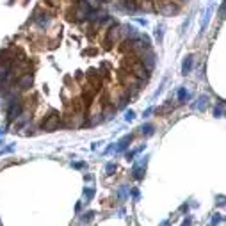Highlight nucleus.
<instances>
[{
    "label": "nucleus",
    "instance_id": "1",
    "mask_svg": "<svg viewBox=\"0 0 226 226\" xmlns=\"http://www.w3.org/2000/svg\"><path fill=\"white\" fill-rule=\"evenodd\" d=\"M59 125H61V116H59L57 112H52V114H50V116L43 121L41 127H43L45 132H54V130H57Z\"/></svg>",
    "mask_w": 226,
    "mask_h": 226
},
{
    "label": "nucleus",
    "instance_id": "2",
    "mask_svg": "<svg viewBox=\"0 0 226 226\" xmlns=\"http://www.w3.org/2000/svg\"><path fill=\"white\" fill-rule=\"evenodd\" d=\"M118 77H119V80H121V84L125 86V87H137L139 78L135 77V75H132L130 71H125V70H121Z\"/></svg>",
    "mask_w": 226,
    "mask_h": 226
},
{
    "label": "nucleus",
    "instance_id": "3",
    "mask_svg": "<svg viewBox=\"0 0 226 226\" xmlns=\"http://www.w3.org/2000/svg\"><path fill=\"white\" fill-rule=\"evenodd\" d=\"M22 109H23V103L22 102H13L9 110H7V119L13 121V119H16V118L22 116Z\"/></svg>",
    "mask_w": 226,
    "mask_h": 226
},
{
    "label": "nucleus",
    "instance_id": "4",
    "mask_svg": "<svg viewBox=\"0 0 226 226\" xmlns=\"http://www.w3.org/2000/svg\"><path fill=\"white\" fill-rule=\"evenodd\" d=\"M96 93H98V87L96 86H93V84H86L84 86V103H91L93 102V98L96 96Z\"/></svg>",
    "mask_w": 226,
    "mask_h": 226
},
{
    "label": "nucleus",
    "instance_id": "5",
    "mask_svg": "<svg viewBox=\"0 0 226 226\" xmlns=\"http://www.w3.org/2000/svg\"><path fill=\"white\" fill-rule=\"evenodd\" d=\"M32 75L30 73H25V75H22V77H18V87L20 89H29L30 86H32Z\"/></svg>",
    "mask_w": 226,
    "mask_h": 226
},
{
    "label": "nucleus",
    "instance_id": "6",
    "mask_svg": "<svg viewBox=\"0 0 226 226\" xmlns=\"http://www.w3.org/2000/svg\"><path fill=\"white\" fill-rule=\"evenodd\" d=\"M118 36H119V27H116V25H114V27L109 30L107 38H105V48H110V46H112V43H114V39H116Z\"/></svg>",
    "mask_w": 226,
    "mask_h": 226
},
{
    "label": "nucleus",
    "instance_id": "7",
    "mask_svg": "<svg viewBox=\"0 0 226 226\" xmlns=\"http://www.w3.org/2000/svg\"><path fill=\"white\" fill-rule=\"evenodd\" d=\"M137 7L144 9L146 13H151V11H153V6H151V0H137Z\"/></svg>",
    "mask_w": 226,
    "mask_h": 226
},
{
    "label": "nucleus",
    "instance_id": "8",
    "mask_svg": "<svg viewBox=\"0 0 226 226\" xmlns=\"http://www.w3.org/2000/svg\"><path fill=\"white\" fill-rule=\"evenodd\" d=\"M125 7L128 11H135L137 9V0H125Z\"/></svg>",
    "mask_w": 226,
    "mask_h": 226
},
{
    "label": "nucleus",
    "instance_id": "9",
    "mask_svg": "<svg viewBox=\"0 0 226 226\" xmlns=\"http://www.w3.org/2000/svg\"><path fill=\"white\" fill-rule=\"evenodd\" d=\"M191 68H192V57H187L185 62H183V73H187Z\"/></svg>",
    "mask_w": 226,
    "mask_h": 226
},
{
    "label": "nucleus",
    "instance_id": "10",
    "mask_svg": "<svg viewBox=\"0 0 226 226\" xmlns=\"http://www.w3.org/2000/svg\"><path fill=\"white\" fill-rule=\"evenodd\" d=\"M173 109V105H166V107H162V109H159L157 110V112H159V114H166V112H169V110Z\"/></svg>",
    "mask_w": 226,
    "mask_h": 226
},
{
    "label": "nucleus",
    "instance_id": "11",
    "mask_svg": "<svg viewBox=\"0 0 226 226\" xmlns=\"http://www.w3.org/2000/svg\"><path fill=\"white\" fill-rule=\"evenodd\" d=\"M130 141H132V135H127V137H125V139L121 141V143H119V144H121V148H125V146H127V144L130 143Z\"/></svg>",
    "mask_w": 226,
    "mask_h": 226
},
{
    "label": "nucleus",
    "instance_id": "12",
    "mask_svg": "<svg viewBox=\"0 0 226 226\" xmlns=\"http://www.w3.org/2000/svg\"><path fill=\"white\" fill-rule=\"evenodd\" d=\"M223 110H224V105L221 103L219 107H217V109L214 110V112H215V114H217V116H223Z\"/></svg>",
    "mask_w": 226,
    "mask_h": 226
},
{
    "label": "nucleus",
    "instance_id": "13",
    "mask_svg": "<svg viewBox=\"0 0 226 226\" xmlns=\"http://www.w3.org/2000/svg\"><path fill=\"white\" fill-rule=\"evenodd\" d=\"M116 167H114V164H109L107 166V171H109V175H112V171H114Z\"/></svg>",
    "mask_w": 226,
    "mask_h": 226
},
{
    "label": "nucleus",
    "instance_id": "14",
    "mask_svg": "<svg viewBox=\"0 0 226 226\" xmlns=\"http://www.w3.org/2000/svg\"><path fill=\"white\" fill-rule=\"evenodd\" d=\"M127 119H134V112L130 110V112H127Z\"/></svg>",
    "mask_w": 226,
    "mask_h": 226
}]
</instances>
